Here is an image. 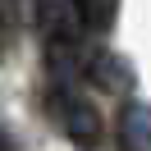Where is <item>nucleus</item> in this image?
<instances>
[{
	"instance_id": "obj_7",
	"label": "nucleus",
	"mask_w": 151,
	"mask_h": 151,
	"mask_svg": "<svg viewBox=\"0 0 151 151\" xmlns=\"http://www.w3.org/2000/svg\"><path fill=\"white\" fill-rule=\"evenodd\" d=\"M0 151H5V147H0Z\"/></svg>"
},
{
	"instance_id": "obj_2",
	"label": "nucleus",
	"mask_w": 151,
	"mask_h": 151,
	"mask_svg": "<svg viewBox=\"0 0 151 151\" xmlns=\"http://www.w3.org/2000/svg\"><path fill=\"white\" fill-rule=\"evenodd\" d=\"M87 83L101 87V92H110V96H128L133 87H137V73L128 69L124 55L101 50V55H87Z\"/></svg>"
},
{
	"instance_id": "obj_3",
	"label": "nucleus",
	"mask_w": 151,
	"mask_h": 151,
	"mask_svg": "<svg viewBox=\"0 0 151 151\" xmlns=\"http://www.w3.org/2000/svg\"><path fill=\"white\" fill-rule=\"evenodd\" d=\"M41 28H46L50 41H78L87 23L73 0H41Z\"/></svg>"
},
{
	"instance_id": "obj_5",
	"label": "nucleus",
	"mask_w": 151,
	"mask_h": 151,
	"mask_svg": "<svg viewBox=\"0 0 151 151\" xmlns=\"http://www.w3.org/2000/svg\"><path fill=\"white\" fill-rule=\"evenodd\" d=\"M78 14H83V23L92 32H110L114 19H119V0H73Z\"/></svg>"
},
{
	"instance_id": "obj_1",
	"label": "nucleus",
	"mask_w": 151,
	"mask_h": 151,
	"mask_svg": "<svg viewBox=\"0 0 151 151\" xmlns=\"http://www.w3.org/2000/svg\"><path fill=\"white\" fill-rule=\"evenodd\" d=\"M55 105H60V124H64V133L78 142V147L92 151L96 142H101V114H96L73 87H60V92H55Z\"/></svg>"
},
{
	"instance_id": "obj_6",
	"label": "nucleus",
	"mask_w": 151,
	"mask_h": 151,
	"mask_svg": "<svg viewBox=\"0 0 151 151\" xmlns=\"http://www.w3.org/2000/svg\"><path fill=\"white\" fill-rule=\"evenodd\" d=\"M14 14H19V0H0V23H9Z\"/></svg>"
},
{
	"instance_id": "obj_4",
	"label": "nucleus",
	"mask_w": 151,
	"mask_h": 151,
	"mask_svg": "<svg viewBox=\"0 0 151 151\" xmlns=\"http://www.w3.org/2000/svg\"><path fill=\"white\" fill-rule=\"evenodd\" d=\"M119 151H151V101H128L119 114Z\"/></svg>"
}]
</instances>
